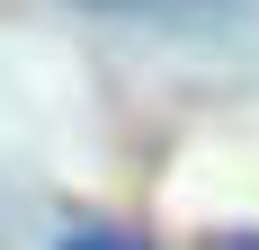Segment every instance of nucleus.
I'll use <instances>...</instances> for the list:
<instances>
[{"instance_id": "obj_1", "label": "nucleus", "mask_w": 259, "mask_h": 250, "mask_svg": "<svg viewBox=\"0 0 259 250\" xmlns=\"http://www.w3.org/2000/svg\"><path fill=\"white\" fill-rule=\"evenodd\" d=\"M63 250H143V241H134V232H72Z\"/></svg>"}, {"instance_id": "obj_2", "label": "nucleus", "mask_w": 259, "mask_h": 250, "mask_svg": "<svg viewBox=\"0 0 259 250\" xmlns=\"http://www.w3.org/2000/svg\"><path fill=\"white\" fill-rule=\"evenodd\" d=\"M206 250H259V241H206Z\"/></svg>"}]
</instances>
